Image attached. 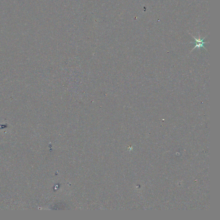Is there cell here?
<instances>
[{
    "label": "cell",
    "instance_id": "obj_1",
    "mask_svg": "<svg viewBox=\"0 0 220 220\" xmlns=\"http://www.w3.org/2000/svg\"><path fill=\"white\" fill-rule=\"evenodd\" d=\"M191 35H192V37H194V39H195V42H191V43L195 44L196 45L195 47H194V48H193V49H192V51H191V52H190V53H191V52L193 51V50L195 49L196 48H200L201 47H203L205 49V50H206V51H207V50H206V49H205V47H204V44H207V43H209V42H204V40L205 39V37H206V36H205V37H204V38L202 39H201L200 36V34H199V39H197L195 38V37H194V36H193V35H192V34H191Z\"/></svg>",
    "mask_w": 220,
    "mask_h": 220
}]
</instances>
